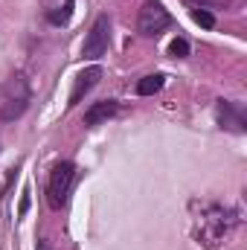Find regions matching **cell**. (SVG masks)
<instances>
[{"label":"cell","mask_w":247,"mask_h":250,"mask_svg":"<svg viewBox=\"0 0 247 250\" xmlns=\"http://www.w3.org/2000/svg\"><path fill=\"white\" fill-rule=\"evenodd\" d=\"M192 18H195V23H201L204 29H212V26H215V15H212L209 9L195 6V9H192Z\"/></svg>","instance_id":"cell-11"},{"label":"cell","mask_w":247,"mask_h":250,"mask_svg":"<svg viewBox=\"0 0 247 250\" xmlns=\"http://www.w3.org/2000/svg\"><path fill=\"white\" fill-rule=\"evenodd\" d=\"M169 23H172V15H169L160 3H145V6L140 9V18H137V29H140V35H145V38H157Z\"/></svg>","instance_id":"cell-5"},{"label":"cell","mask_w":247,"mask_h":250,"mask_svg":"<svg viewBox=\"0 0 247 250\" xmlns=\"http://www.w3.org/2000/svg\"><path fill=\"white\" fill-rule=\"evenodd\" d=\"M26 108H29V84L23 76H12L0 90V120L12 123V120L23 117Z\"/></svg>","instance_id":"cell-2"},{"label":"cell","mask_w":247,"mask_h":250,"mask_svg":"<svg viewBox=\"0 0 247 250\" xmlns=\"http://www.w3.org/2000/svg\"><path fill=\"white\" fill-rule=\"evenodd\" d=\"M102 79V67L99 64H93V67H87V70H82L79 76H76V82H73V90H70V108H76L79 102H82V96L84 93H90L93 87H96V82Z\"/></svg>","instance_id":"cell-7"},{"label":"cell","mask_w":247,"mask_h":250,"mask_svg":"<svg viewBox=\"0 0 247 250\" xmlns=\"http://www.w3.org/2000/svg\"><path fill=\"white\" fill-rule=\"evenodd\" d=\"M73 178H76V166L67 163V160L59 163V166L50 172V184H47V204H50V209H62L64 204H67Z\"/></svg>","instance_id":"cell-3"},{"label":"cell","mask_w":247,"mask_h":250,"mask_svg":"<svg viewBox=\"0 0 247 250\" xmlns=\"http://www.w3.org/2000/svg\"><path fill=\"white\" fill-rule=\"evenodd\" d=\"M108 41H111V18L108 15H99L84 38V47H82V56L84 59H102L108 53Z\"/></svg>","instance_id":"cell-4"},{"label":"cell","mask_w":247,"mask_h":250,"mask_svg":"<svg viewBox=\"0 0 247 250\" xmlns=\"http://www.w3.org/2000/svg\"><path fill=\"white\" fill-rule=\"evenodd\" d=\"M169 56H175V59H186V56H189V44H186L184 38H175V41L169 44Z\"/></svg>","instance_id":"cell-12"},{"label":"cell","mask_w":247,"mask_h":250,"mask_svg":"<svg viewBox=\"0 0 247 250\" xmlns=\"http://www.w3.org/2000/svg\"><path fill=\"white\" fill-rule=\"evenodd\" d=\"M26 209H29V192H23V198H21V209H18V212L23 215Z\"/></svg>","instance_id":"cell-13"},{"label":"cell","mask_w":247,"mask_h":250,"mask_svg":"<svg viewBox=\"0 0 247 250\" xmlns=\"http://www.w3.org/2000/svg\"><path fill=\"white\" fill-rule=\"evenodd\" d=\"M35 250H53V248H50L47 239H38V242H35Z\"/></svg>","instance_id":"cell-14"},{"label":"cell","mask_w":247,"mask_h":250,"mask_svg":"<svg viewBox=\"0 0 247 250\" xmlns=\"http://www.w3.org/2000/svg\"><path fill=\"white\" fill-rule=\"evenodd\" d=\"M163 84H166V76L163 73H154V76H145V79L137 82V93L140 96H154L157 90H163Z\"/></svg>","instance_id":"cell-9"},{"label":"cell","mask_w":247,"mask_h":250,"mask_svg":"<svg viewBox=\"0 0 247 250\" xmlns=\"http://www.w3.org/2000/svg\"><path fill=\"white\" fill-rule=\"evenodd\" d=\"M120 111V105L114 102V99H105V102H96V105H90L87 111H84V125H102V123H108L114 114Z\"/></svg>","instance_id":"cell-8"},{"label":"cell","mask_w":247,"mask_h":250,"mask_svg":"<svg viewBox=\"0 0 247 250\" xmlns=\"http://www.w3.org/2000/svg\"><path fill=\"white\" fill-rule=\"evenodd\" d=\"M198 209L195 215V239L206 248H218L236 227V212L221 207V204H192Z\"/></svg>","instance_id":"cell-1"},{"label":"cell","mask_w":247,"mask_h":250,"mask_svg":"<svg viewBox=\"0 0 247 250\" xmlns=\"http://www.w3.org/2000/svg\"><path fill=\"white\" fill-rule=\"evenodd\" d=\"M70 18H73V0H67L64 6H56V9L47 12V21H50L53 26H64Z\"/></svg>","instance_id":"cell-10"},{"label":"cell","mask_w":247,"mask_h":250,"mask_svg":"<svg viewBox=\"0 0 247 250\" xmlns=\"http://www.w3.org/2000/svg\"><path fill=\"white\" fill-rule=\"evenodd\" d=\"M215 117H218V125L227 128V131H236V134H245L247 131L245 111H242L239 105L227 102V99H218V105H215Z\"/></svg>","instance_id":"cell-6"}]
</instances>
